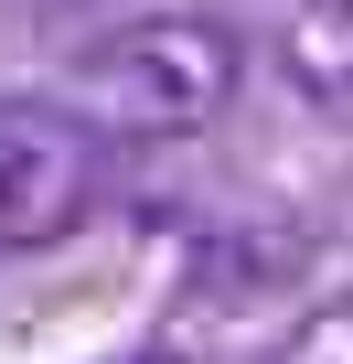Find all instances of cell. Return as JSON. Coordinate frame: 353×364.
<instances>
[{
    "label": "cell",
    "instance_id": "obj_1",
    "mask_svg": "<svg viewBox=\"0 0 353 364\" xmlns=\"http://www.w3.org/2000/svg\"><path fill=\"white\" fill-rule=\"evenodd\" d=\"M236 86H246V43L214 11H139L107 43H86V65H75L86 118L97 129H139V139L214 129L236 107Z\"/></svg>",
    "mask_w": 353,
    "mask_h": 364
},
{
    "label": "cell",
    "instance_id": "obj_2",
    "mask_svg": "<svg viewBox=\"0 0 353 364\" xmlns=\"http://www.w3.org/2000/svg\"><path fill=\"white\" fill-rule=\"evenodd\" d=\"M107 204V129L54 97H0V257L54 247Z\"/></svg>",
    "mask_w": 353,
    "mask_h": 364
},
{
    "label": "cell",
    "instance_id": "obj_4",
    "mask_svg": "<svg viewBox=\"0 0 353 364\" xmlns=\"http://www.w3.org/2000/svg\"><path fill=\"white\" fill-rule=\"evenodd\" d=\"M278 364H353V300H321L300 332H289V353Z\"/></svg>",
    "mask_w": 353,
    "mask_h": 364
},
{
    "label": "cell",
    "instance_id": "obj_5",
    "mask_svg": "<svg viewBox=\"0 0 353 364\" xmlns=\"http://www.w3.org/2000/svg\"><path fill=\"white\" fill-rule=\"evenodd\" d=\"M129 364H183V353H129Z\"/></svg>",
    "mask_w": 353,
    "mask_h": 364
},
{
    "label": "cell",
    "instance_id": "obj_3",
    "mask_svg": "<svg viewBox=\"0 0 353 364\" xmlns=\"http://www.w3.org/2000/svg\"><path fill=\"white\" fill-rule=\"evenodd\" d=\"M278 43H289V86H300L321 118L353 129V0H300Z\"/></svg>",
    "mask_w": 353,
    "mask_h": 364
}]
</instances>
